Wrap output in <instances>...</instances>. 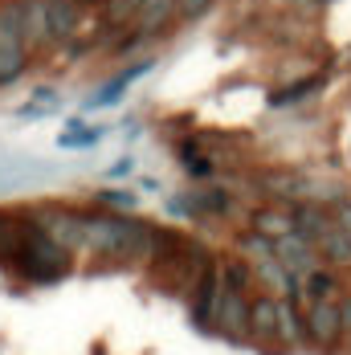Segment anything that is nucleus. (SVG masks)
Here are the masks:
<instances>
[{
    "mask_svg": "<svg viewBox=\"0 0 351 355\" xmlns=\"http://www.w3.org/2000/svg\"><path fill=\"white\" fill-rule=\"evenodd\" d=\"M12 266L21 270V278H29V282H37V286L62 282V278L70 274V249L62 245V241H53V237L37 225V216H29L25 241H21V253H17Z\"/></svg>",
    "mask_w": 351,
    "mask_h": 355,
    "instance_id": "1",
    "label": "nucleus"
},
{
    "mask_svg": "<svg viewBox=\"0 0 351 355\" xmlns=\"http://www.w3.org/2000/svg\"><path fill=\"white\" fill-rule=\"evenodd\" d=\"M212 331L225 335L229 343L249 339V298L241 290H225V286H221V302H216V311H212Z\"/></svg>",
    "mask_w": 351,
    "mask_h": 355,
    "instance_id": "2",
    "label": "nucleus"
},
{
    "mask_svg": "<svg viewBox=\"0 0 351 355\" xmlns=\"http://www.w3.org/2000/svg\"><path fill=\"white\" fill-rule=\"evenodd\" d=\"M37 225L53 241H62L70 253L86 249V213H74V209H41L37 213Z\"/></svg>",
    "mask_w": 351,
    "mask_h": 355,
    "instance_id": "3",
    "label": "nucleus"
},
{
    "mask_svg": "<svg viewBox=\"0 0 351 355\" xmlns=\"http://www.w3.org/2000/svg\"><path fill=\"white\" fill-rule=\"evenodd\" d=\"M302 327H307V339H311L315 347L331 352V347H335V343L343 339V322H339V302H331V298H318V302H311V311H307Z\"/></svg>",
    "mask_w": 351,
    "mask_h": 355,
    "instance_id": "4",
    "label": "nucleus"
},
{
    "mask_svg": "<svg viewBox=\"0 0 351 355\" xmlns=\"http://www.w3.org/2000/svg\"><path fill=\"white\" fill-rule=\"evenodd\" d=\"M274 257H278L294 278H307L311 270H318V245H315V241H307L298 229L274 241Z\"/></svg>",
    "mask_w": 351,
    "mask_h": 355,
    "instance_id": "5",
    "label": "nucleus"
},
{
    "mask_svg": "<svg viewBox=\"0 0 351 355\" xmlns=\"http://www.w3.org/2000/svg\"><path fill=\"white\" fill-rule=\"evenodd\" d=\"M188 294H192V302H188L192 322H196L200 331H209L212 327V311H216V302H221V270H216V261L196 278V286H192Z\"/></svg>",
    "mask_w": 351,
    "mask_h": 355,
    "instance_id": "6",
    "label": "nucleus"
},
{
    "mask_svg": "<svg viewBox=\"0 0 351 355\" xmlns=\"http://www.w3.org/2000/svg\"><path fill=\"white\" fill-rule=\"evenodd\" d=\"M249 339L262 343V347H274L278 343V294L249 298Z\"/></svg>",
    "mask_w": 351,
    "mask_h": 355,
    "instance_id": "7",
    "label": "nucleus"
},
{
    "mask_svg": "<svg viewBox=\"0 0 351 355\" xmlns=\"http://www.w3.org/2000/svg\"><path fill=\"white\" fill-rule=\"evenodd\" d=\"M172 21H180V0H143L139 17H135V33L147 41V37L164 33Z\"/></svg>",
    "mask_w": 351,
    "mask_h": 355,
    "instance_id": "8",
    "label": "nucleus"
},
{
    "mask_svg": "<svg viewBox=\"0 0 351 355\" xmlns=\"http://www.w3.org/2000/svg\"><path fill=\"white\" fill-rule=\"evenodd\" d=\"M21 33L29 41V49L49 45V0H21Z\"/></svg>",
    "mask_w": 351,
    "mask_h": 355,
    "instance_id": "9",
    "label": "nucleus"
},
{
    "mask_svg": "<svg viewBox=\"0 0 351 355\" xmlns=\"http://www.w3.org/2000/svg\"><path fill=\"white\" fill-rule=\"evenodd\" d=\"M249 229L278 241L286 233H294V209H278V205H266V209H253L249 213Z\"/></svg>",
    "mask_w": 351,
    "mask_h": 355,
    "instance_id": "10",
    "label": "nucleus"
},
{
    "mask_svg": "<svg viewBox=\"0 0 351 355\" xmlns=\"http://www.w3.org/2000/svg\"><path fill=\"white\" fill-rule=\"evenodd\" d=\"M331 225H335V216L327 213L318 200H298V205H294V229H298L307 241H318Z\"/></svg>",
    "mask_w": 351,
    "mask_h": 355,
    "instance_id": "11",
    "label": "nucleus"
},
{
    "mask_svg": "<svg viewBox=\"0 0 351 355\" xmlns=\"http://www.w3.org/2000/svg\"><path fill=\"white\" fill-rule=\"evenodd\" d=\"M78 21H82V8L74 0H49V37H53V45L70 41L78 33Z\"/></svg>",
    "mask_w": 351,
    "mask_h": 355,
    "instance_id": "12",
    "label": "nucleus"
},
{
    "mask_svg": "<svg viewBox=\"0 0 351 355\" xmlns=\"http://www.w3.org/2000/svg\"><path fill=\"white\" fill-rule=\"evenodd\" d=\"M262 188L278 200H307L311 196V180H302L298 172H266Z\"/></svg>",
    "mask_w": 351,
    "mask_h": 355,
    "instance_id": "13",
    "label": "nucleus"
},
{
    "mask_svg": "<svg viewBox=\"0 0 351 355\" xmlns=\"http://www.w3.org/2000/svg\"><path fill=\"white\" fill-rule=\"evenodd\" d=\"M25 225H29V216L0 213V266H12L17 261L21 241H25Z\"/></svg>",
    "mask_w": 351,
    "mask_h": 355,
    "instance_id": "14",
    "label": "nucleus"
},
{
    "mask_svg": "<svg viewBox=\"0 0 351 355\" xmlns=\"http://www.w3.org/2000/svg\"><path fill=\"white\" fill-rule=\"evenodd\" d=\"M315 245H318V257H323V261H331V266H351V233L343 225H331Z\"/></svg>",
    "mask_w": 351,
    "mask_h": 355,
    "instance_id": "15",
    "label": "nucleus"
},
{
    "mask_svg": "<svg viewBox=\"0 0 351 355\" xmlns=\"http://www.w3.org/2000/svg\"><path fill=\"white\" fill-rule=\"evenodd\" d=\"M216 270H221V286H225V290H241V294H246L249 286H253V278H257V274H253V261H249L246 253H241V257H221Z\"/></svg>",
    "mask_w": 351,
    "mask_h": 355,
    "instance_id": "16",
    "label": "nucleus"
},
{
    "mask_svg": "<svg viewBox=\"0 0 351 355\" xmlns=\"http://www.w3.org/2000/svg\"><path fill=\"white\" fill-rule=\"evenodd\" d=\"M29 58H33L29 45H4V49H0V86L21 82L25 70H29Z\"/></svg>",
    "mask_w": 351,
    "mask_h": 355,
    "instance_id": "17",
    "label": "nucleus"
},
{
    "mask_svg": "<svg viewBox=\"0 0 351 355\" xmlns=\"http://www.w3.org/2000/svg\"><path fill=\"white\" fill-rule=\"evenodd\" d=\"M298 339H307L302 315L294 311V298H278V343L282 347H294Z\"/></svg>",
    "mask_w": 351,
    "mask_h": 355,
    "instance_id": "18",
    "label": "nucleus"
},
{
    "mask_svg": "<svg viewBox=\"0 0 351 355\" xmlns=\"http://www.w3.org/2000/svg\"><path fill=\"white\" fill-rule=\"evenodd\" d=\"M139 4L143 0H106L103 4V21L110 29H123L127 21H135L139 17Z\"/></svg>",
    "mask_w": 351,
    "mask_h": 355,
    "instance_id": "19",
    "label": "nucleus"
},
{
    "mask_svg": "<svg viewBox=\"0 0 351 355\" xmlns=\"http://www.w3.org/2000/svg\"><path fill=\"white\" fill-rule=\"evenodd\" d=\"M302 286H307V298L318 302V298H331V294L339 290V278H335L331 270H311V274L302 278Z\"/></svg>",
    "mask_w": 351,
    "mask_h": 355,
    "instance_id": "20",
    "label": "nucleus"
},
{
    "mask_svg": "<svg viewBox=\"0 0 351 355\" xmlns=\"http://www.w3.org/2000/svg\"><path fill=\"white\" fill-rule=\"evenodd\" d=\"M241 253H246L249 261H266V257H274V241L249 229V233H241Z\"/></svg>",
    "mask_w": 351,
    "mask_h": 355,
    "instance_id": "21",
    "label": "nucleus"
},
{
    "mask_svg": "<svg viewBox=\"0 0 351 355\" xmlns=\"http://www.w3.org/2000/svg\"><path fill=\"white\" fill-rule=\"evenodd\" d=\"M99 205L106 213H131L135 209V192H99Z\"/></svg>",
    "mask_w": 351,
    "mask_h": 355,
    "instance_id": "22",
    "label": "nucleus"
},
{
    "mask_svg": "<svg viewBox=\"0 0 351 355\" xmlns=\"http://www.w3.org/2000/svg\"><path fill=\"white\" fill-rule=\"evenodd\" d=\"M212 0H180V21H196L200 12H209Z\"/></svg>",
    "mask_w": 351,
    "mask_h": 355,
    "instance_id": "23",
    "label": "nucleus"
},
{
    "mask_svg": "<svg viewBox=\"0 0 351 355\" xmlns=\"http://www.w3.org/2000/svg\"><path fill=\"white\" fill-rule=\"evenodd\" d=\"M99 139H103V131L94 127V131H82V135H62V147H90Z\"/></svg>",
    "mask_w": 351,
    "mask_h": 355,
    "instance_id": "24",
    "label": "nucleus"
},
{
    "mask_svg": "<svg viewBox=\"0 0 351 355\" xmlns=\"http://www.w3.org/2000/svg\"><path fill=\"white\" fill-rule=\"evenodd\" d=\"M331 216H335V225H343V229L351 233V200H348V196H339V200H335V213H331Z\"/></svg>",
    "mask_w": 351,
    "mask_h": 355,
    "instance_id": "25",
    "label": "nucleus"
},
{
    "mask_svg": "<svg viewBox=\"0 0 351 355\" xmlns=\"http://www.w3.org/2000/svg\"><path fill=\"white\" fill-rule=\"evenodd\" d=\"M339 322H343V335H351V298H339Z\"/></svg>",
    "mask_w": 351,
    "mask_h": 355,
    "instance_id": "26",
    "label": "nucleus"
},
{
    "mask_svg": "<svg viewBox=\"0 0 351 355\" xmlns=\"http://www.w3.org/2000/svg\"><path fill=\"white\" fill-rule=\"evenodd\" d=\"M74 4H78V8H82V12H90V8H103L106 0H74Z\"/></svg>",
    "mask_w": 351,
    "mask_h": 355,
    "instance_id": "27",
    "label": "nucleus"
},
{
    "mask_svg": "<svg viewBox=\"0 0 351 355\" xmlns=\"http://www.w3.org/2000/svg\"><path fill=\"white\" fill-rule=\"evenodd\" d=\"M294 4H302V8H315V4H323V0H294Z\"/></svg>",
    "mask_w": 351,
    "mask_h": 355,
    "instance_id": "28",
    "label": "nucleus"
},
{
    "mask_svg": "<svg viewBox=\"0 0 351 355\" xmlns=\"http://www.w3.org/2000/svg\"><path fill=\"white\" fill-rule=\"evenodd\" d=\"M348 352H351V335H348Z\"/></svg>",
    "mask_w": 351,
    "mask_h": 355,
    "instance_id": "29",
    "label": "nucleus"
},
{
    "mask_svg": "<svg viewBox=\"0 0 351 355\" xmlns=\"http://www.w3.org/2000/svg\"><path fill=\"white\" fill-rule=\"evenodd\" d=\"M290 4H294V0H290Z\"/></svg>",
    "mask_w": 351,
    "mask_h": 355,
    "instance_id": "30",
    "label": "nucleus"
}]
</instances>
